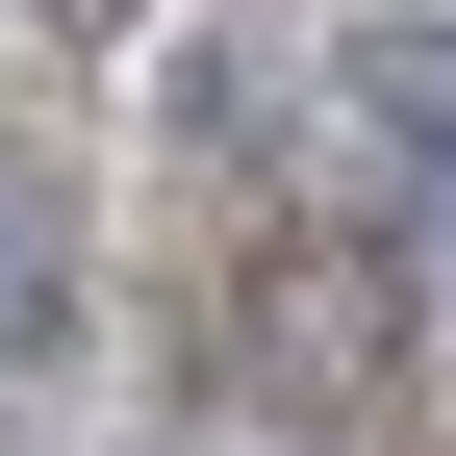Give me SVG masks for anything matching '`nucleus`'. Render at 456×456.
Instances as JSON below:
<instances>
[{
    "instance_id": "f257e3e1",
    "label": "nucleus",
    "mask_w": 456,
    "mask_h": 456,
    "mask_svg": "<svg viewBox=\"0 0 456 456\" xmlns=\"http://www.w3.org/2000/svg\"><path fill=\"white\" fill-rule=\"evenodd\" d=\"M51 330H77V203L0 152V355H51Z\"/></svg>"
}]
</instances>
